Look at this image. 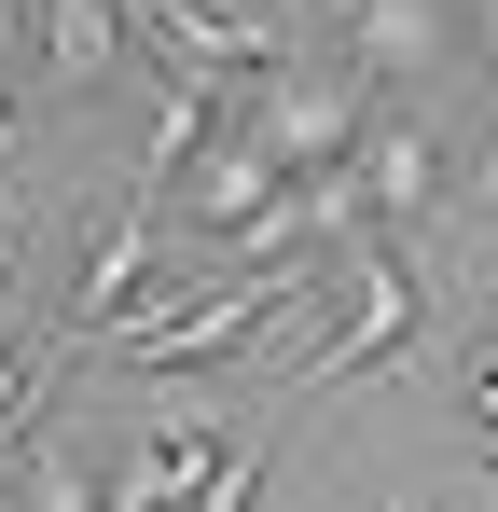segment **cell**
I'll use <instances>...</instances> for the list:
<instances>
[{"instance_id":"9c48e42d","label":"cell","mask_w":498,"mask_h":512,"mask_svg":"<svg viewBox=\"0 0 498 512\" xmlns=\"http://www.w3.org/2000/svg\"><path fill=\"white\" fill-rule=\"evenodd\" d=\"M443 374H457V416H471V443H485V429H498V319H471Z\"/></svg>"},{"instance_id":"9a60e30c","label":"cell","mask_w":498,"mask_h":512,"mask_svg":"<svg viewBox=\"0 0 498 512\" xmlns=\"http://www.w3.org/2000/svg\"><path fill=\"white\" fill-rule=\"evenodd\" d=\"M485 319H498V305H485Z\"/></svg>"},{"instance_id":"30bf717a","label":"cell","mask_w":498,"mask_h":512,"mask_svg":"<svg viewBox=\"0 0 498 512\" xmlns=\"http://www.w3.org/2000/svg\"><path fill=\"white\" fill-rule=\"evenodd\" d=\"M263 471H277V443H236V471L208 485V512H263Z\"/></svg>"},{"instance_id":"7a4b0ae2","label":"cell","mask_w":498,"mask_h":512,"mask_svg":"<svg viewBox=\"0 0 498 512\" xmlns=\"http://www.w3.org/2000/svg\"><path fill=\"white\" fill-rule=\"evenodd\" d=\"M153 236H166V194H111L97 208V236H83V263H70V291H56V360H97V346L125 333L139 305H166V277H153Z\"/></svg>"},{"instance_id":"4fadbf2b","label":"cell","mask_w":498,"mask_h":512,"mask_svg":"<svg viewBox=\"0 0 498 512\" xmlns=\"http://www.w3.org/2000/svg\"><path fill=\"white\" fill-rule=\"evenodd\" d=\"M485 56H498V0H485Z\"/></svg>"},{"instance_id":"ba28073f","label":"cell","mask_w":498,"mask_h":512,"mask_svg":"<svg viewBox=\"0 0 498 512\" xmlns=\"http://www.w3.org/2000/svg\"><path fill=\"white\" fill-rule=\"evenodd\" d=\"M429 56H443V14L429 0H346V70L360 84H415Z\"/></svg>"},{"instance_id":"5b68a950","label":"cell","mask_w":498,"mask_h":512,"mask_svg":"<svg viewBox=\"0 0 498 512\" xmlns=\"http://www.w3.org/2000/svg\"><path fill=\"white\" fill-rule=\"evenodd\" d=\"M139 28H153L166 70H208V84L263 97L291 70V28H277V0H139Z\"/></svg>"},{"instance_id":"6da1fadb","label":"cell","mask_w":498,"mask_h":512,"mask_svg":"<svg viewBox=\"0 0 498 512\" xmlns=\"http://www.w3.org/2000/svg\"><path fill=\"white\" fill-rule=\"evenodd\" d=\"M415 333H429V263L374 236V250H360V277H346V305H332V333L291 360V416H319V402H346L360 374H388Z\"/></svg>"},{"instance_id":"8fae6325","label":"cell","mask_w":498,"mask_h":512,"mask_svg":"<svg viewBox=\"0 0 498 512\" xmlns=\"http://www.w3.org/2000/svg\"><path fill=\"white\" fill-rule=\"evenodd\" d=\"M471 208L498 222V111H485V153H471Z\"/></svg>"},{"instance_id":"3957f363","label":"cell","mask_w":498,"mask_h":512,"mask_svg":"<svg viewBox=\"0 0 498 512\" xmlns=\"http://www.w3.org/2000/svg\"><path fill=\"white\" fill-rule=\"evenodd\" d=\"M236 471V429H208V402H180V416H139L97 443V485L111 512H208V485Z\"/></svg>"},{"instance_id":"5bb4252c","label":"cell","mask_w":498,"mask_h":512,"mask_svg":"<svg viewBox=\"0 0 498 512\" xmlns=\"http://www.w3.org/2000/svg\"><path fill=\"white\" fill-rule=\"evenodd\" d=\"M332 14H346V0H332Z\"/></svg>"},{"instance_id":"277c9868","label":"cell","mask_w":498,"mask_h":512,"mask_svg":"<svg viewBox=\"0 0 498 512\" xmlns=\"http://www.w3.org/2000/svg\"><path fill=\"white\" fill-rule=\"evenodd\" d=\"M360 236H388V250H415L443 208H457V167H443V139H429V111L415 97H374V125H360Z\"/></svg>"},{"instance_id":"8992f818","label":"cell","mask_w":498,"mask_h":512,"mask_svg":"<svg viewBox=\"0 0 498 512\" xmlns=\"http://www.w3.org/2000/svg\"><path fill=\"white\" fill-rule=\"evenodd\" d=\"M277 194H291V167H277V153H263V139H249V125H222V153H208V167L180 180V194H166V208H180V222H194V236H208V250H236L249 222H263V208H277Z\"/></svg>"},{"instance_id":"7c38bea8","label":"cell","mask_w":498,"mask_h":512,"mask_svg":"<svg viewBox=\"0 0 498 512\" xmlns=\"http://www.w3.org/2000/svg\"><path fill=\"white\" fill-rule=\"evenodd\" d=\"M402 512H485V499H402Z\"/></svg>"},{"instance_id":"52a82bcc","label":"cell","mask_w":498,"mask_h":512,"mask_svg":"<svg viewBox=\"0 0 498 512\" xmlns=\"http://www.w3.org/2000/svg\"><path fill=\"white\" fill-rule=\"evenodd\" d=\"M28 28H42V84L56 97H97L125 70V0H42Z\"/></svg>"}]
</instances>
